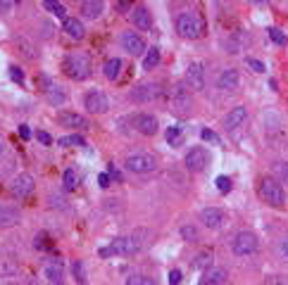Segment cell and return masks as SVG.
Returning a JSON list of instances; mask_svg holds the SVG:
<instances>
[{"mask_svg": "<svg viewBox=\"0 0 288 285\" xmlns=\"http://www.w3.org/2000/svg\"><path fill=\"white\" fill-rule=\"evenodd\" d=\"M141 247H143L141 238L121 236V238H115L108 247H100V257H112V254L115 257H129V254H136Z\"/></svg>", "mask_w": 288, "mask_h": 285, "instance_id": "cell-1", "label": "cell"}, {"mask_svg": "<svg viewBox=\"0 0 288 285\" xmlns=\"http://www.w3.org/2000/svg\"><path fill=\"white\" fill-rule=\"evenodd\" d=\"M62 69L72 81H84L91 76V59L84 52H69L62 62Z\"/></svg>", "mask_w": 288, "mask_h": 285, "instance_id": "cell-2", "label": "cell"}, {"mask_svg": "<svg viewBox=\"0 0 288 285\" xmlns=\"http://www.w3.org/2000/svg\"><path fill=\"white\" fill-rule=\"evenodd\" d=\"M176 31H179L181 38H198L203 34V22L193 12H181L176 17Z\"/></svg>", "mask_w": 288, "mask_h": 285, "instance_id": "cell-3", "label": "cell"}, {"mask_svg": "<svg viewBox=\"0 0 288 285\" xmlns=\"http://www.w3.org/2000/svg\"><path fill=\"white\" fill-rule=\"evenodd\" d=\"M124 166L131 171V174H150V171H155V157L148 152H133L126 157V162H124Z\"/></svg>", "mask_w": 288, "mask_h": 285, "instance_id": "cell-4", "label": "cell"}, {"mask_svg": "<svg viewBox=\"0 0 288 285\" xmlns=\"http://www.w3.org/2000/svg\"><path fill=\"white\" fill-rule=\"evenodd\" d=\"M260 195H262V200L267 204H272V207H281L284 202H286V192L284 188L276 183L274 178H264L262 183H260Z\"/></svg>", "mask_w": 288, "mask_h": 285, "instance_id": "cell-5", "label": "cell"}, {"mask_svg": "<svg viewBox=\"0 0 288 285\" xmlns=\"http://www.w3.org/2000/svg\"><path fill=\"white\" fill-rule=\"evenodd\" d=\"M260 247V242H257V238L255 233H248V231H243L238 236L233 238V242H231V249H233V254H238V257H248V254H255Z\"/></svg>", "mask_w": 288, "mask_h": 285, "instance_id": "cell-6", "label": "cell"}, {"mask_svg": "<svg viewBox=\"0 0 288 285\" xmlns=\"http://www.w3.org/2000/svg\"><path fill=\"white\" fill-rule=\"evenodd\" d=\"M169 102H172V109L176 112V114H188L191 112V93H188V88L183 86V83H176L174 88H172V97H169Z\"/></svg>", "mask_w": 288, "mask_h": 285, "instance_id": "cell-7", "label": "cell"}, {"mask_svg": "<svg viewBox=\"0 0 288 285\" xmlns=\"http://www.w3.org/2000/svg\"><path fill=\"white\" fill-rule=\"evenodd\" d=\"M84 105L91 114H105L110 109V97L103 91H88L84 97Z\"/></svg>", "mask_w": 288, "mask_h": 285, "instance_id": "cell-8", "label": "cell"}, {"mask_svg": "<svg viewBox=\"0 0 288 285\" xmlns=\"http://www.w3.org/2000/svg\"><path fill=\"white\" fill-rule=\"evenodd\" d=\"M157 95H160V86L157 83H141V86H136L129 93V97L133 102H150V100H155Z\"/></svg>", "mask_w": 288, "mask_h": 285, "instance_id": "cell-9", "label": "cell"}, {"mask_svg": "<svg viewBox=\"0 0 288 285\" xmlns=\"http://www.w3.org/2000/svg\"><path fill=\"white\" fill-rule=\"evenodd\" d=\"M121 48L129 52V55H143L145 52V41L141 34H133V31H126V34L121 36Z\"/></svg>", "mask_w": 288, "mask_h": 285, "instance_id": "cell-10", "label": "cell"}, {"mask_svg": "<svg viewBox=\"0 0 288 285\" xmlns=\"http://www.w3.org/2000/svg\"><path fill=\"white\" fill-rule=\"evenodd\" d=\"M186 83L191 86L193 91H203L205 88V67L200 62H191L186 69Z\"/></svg>", "mask_w": 288, "mask_h": 285, "instance_id": "cell-11", "label": "cell"}, {"mask_svg": "<svg viewBox=\"0 0 288 285\" xmlns=\"http://www.w3.org/2000/svg\"><path fill=\"white\" fill-rule=\"evenodd\" d=\"M210 162V154L205 147H191L188 154H186V166L191 169V171H203L205 166Z\"/></svg>", "mask_w": 288, "mask_h": 285, "instance_id": "cell-12", "label": "cell"}, {"mask_svg": "<svg viewBox=\"0 0 288 285\" xmlns=\"http://www.w3.org/2000/svg\"><path fill=\"white\" fill-rule=\"evenodd\" d=\"M133 129L138 131V133H143V136H155L157 133V119L153 117V114L141 112V114L133 117Z\"/></svg>", "mask_w": 288, "mask_h": 285, "instance_id": "cell-13", "label": "cell"}, {"mask_svg": "<svg viewBox=\"0 0 288 285\" xmlns=\"http://www.w3.org/2000/svg\"><path fill=\"white\" fill-rule=\"evenodd\" d=\"M34 190V178L29 176V174H19V176L12 178V186H10V192H12L14 197H26L29 192Z\"/></svg>", "mask_w": 288, "mask_h": 285, "instance_id": "cell-14", "label": "cell"}, {"mask_svg": "<svg viewBox=\"0 0 288 285\" xmlns=\"http://www.w3.org/2000/svg\"><path fill=\"white\" fill-rule=\"evenodd\" d=\"M58 121H60L62 126H67V129H79L84 131L88 129V119L81 117V114H76V112H58Z\"/></svg>", "mask_w": 288, "mask_h": 285, "instance_id": "cell-15", "label": "cell"}, {"mask_svg": "<svg viewBox=\"0 0 288 285\" xmlns=\"http://www.w3.org/2000/svg\"><path fill=\"white\" fill-rule=\"evenodd\" d=\"M43 273H46V278H48L50 285H62V281H64V269H62L60 259L48 261V264H46V269H43Z\"/></svg>", "mask_w": 288, "mask_h": 285, "instance_id": "cell-16", "label": "cell"}, {"mask_svg": "<svg viewBox=\"0 0 288 285\" xmlns=\"http://www.w3.org/2000/svg\"><path fill=\"white\" fill-rule=\"evenodd\" d=\"M245 119H248V109L243 105H238L224 117V126H227L229 131H233V129H238L240 124H245Z\"/></svg>", "mask_w": 288, "mask_h": 285, "instance_id": "cell-17", "label": "cell"}, {"mask_svg": "<svg viewBox=\"0 0 288 285\" xmlns=\"http://www.w3.org/2000/svg\"><path fill=\"white\" fill-rule=\"evenodd\" d=\"M229 281V273L227 269H219V266H210L207 271H205L203 281L200 283L203 285H224Z\"/></svg>", "mask_w": 288, "mask_h": 285, "instance_id": "cell-18", "label": "cell"}, {"mask_svg": "<svg viewBox=\"0 0 288 285\" xmlns=\"http://www.w3.org/2000/svg\"><path fill=\"white\" fill-rule=\"evenodd\" d=\"M200 219H203V224L207 228H219V226L224 224V212L217 209V207H207V209L200 212Z\"/></svg>", "mask_w": 288, "mask_h": 285, "instance_id": "cell-19", "label": "cell"}, {"mask_svg": "<svg viewBox=\"0 0 288 285\" xmlns=\"http://www.w3.org/2000/svg\"><path fill=\"white\" fill-rule=\"evenodd\" d=\"M238 71L236 69H224L219 74V79H217V86L222 88V91H236L238 88Z\"/></svg>", "mask_w": 288, "mask_h": 285, "instance_id": "cell-20", "label": "cell"}, {"mask_svg": "<svg viewBox=\"0 0 288 285\" xmlns=\"http://www.w3.org/2000/svg\"><path fill=\"white\" fill-rule=\"evenodd\" d=\"M14 224H19V209L10 204H0V228H10Z\"/></svg>", "mask_w": 288, "mask_h": 285, "instance_id": "cell-21", "label": "cell"}, {"mask_svg": "<svg viewBox=\"0 0 288 285\" xmlns=\"http://www.w3.org/2000/svg\"><path fill=\"white\" fill-rule=\"evenodd\" d=\"M133 26L141 29V31H150L153 29V17H150V12L145 7H136L133 10Z\"/></svg>", "mask_w": 288, "mask_h": 285, "instance_id": "cell-22", "label": "cell"}, {"mask_svg": "<svg viewBox=\"0 0 288 285\" xmlns=\"http://www.w3.org/2000/svg\"><path fill=\"white\" fill-rule=\"evenodd\" d=\"M64 31H67V36L74 38V41H81L86 36L84 24L79 22V19H74V17H64Z\"/></svg>", "mask_w": 288, "mask_h": 285, "instance_id": "cell-23", "label": "cell"}, {"mask_svg": "<svg viewBox=\"0 0 288 285\" xmlns=\"http://www.w3.org/2000/svg\"><path fill=\"white\" fill-rule=\"evenodd\" d=\"M103 0H84V5H81V14H84L86 19H98L100 14H103Z\"/></svg>", "mask_w": 288, "mask_h": 285, "instance_id": "cell-24", "label": "cell"}, {"mask_svg": "<svg viewBox=\"0 0 288 285\" xmlns=\"http://www.w3.org/2000/svg\"><path fill=\"white\" fill-rule=\"evenodd\" d=\"M43 93H46V97H48L50 105H64V102H67V93L62 91L60 86H55V83L50 86L48 91H43Z\"/></svg>", "mask_w": 288, "mask_h": 285, "instance_id": "cell-25", "label": "cell"}, {"mask_svg": "<svg viewBox=\"0 0 288 285\" xmlns=\"http://www.w3.org/2000/svg\"><path fill=\"white\" fill-rule=\"evenodd\" d=\"M121 67H124V62L119 57H112L105 62V76H108L110 81H117L121 74Z\"/></svg>", "mask_w": 288, "mask_h": 285, "instance_id": "cell-26", "label": "cell"}, {"mask_svg": "<svg viewBox=\"0 0 288 285\" xmlns=\"http://www.w3.org/2000/svg\"><path fill=\"white\" fill-rule=\"evenodd\" d=\"M62 186H64L67 192L76 190V186H79V176H76V171H74V169H67V171H64V176H62Z\"/></svg>", "mask_w": 288, "mask_h": 285, "instance_id": "cell-27", "label": "cell"}, {"mask_svg": "<svg viewBox=\"0 0 288 285\" xmlns=\"http://www.w3.org/2000/svg\"><path fill=\"white\" fill-rule=\"evenodd\" d=\"M193 266L200 269V271H207L212 266V252H200L195 259H193Z\"/></svg>", "mask_w": 288, "mask_h": 285, "instance_id": "cell-28", "label": "cell"}, {"mask_svg": "<svg viewBox=\"0 0 288 285\" xmlns=\"http://www.w3.org/2000/svg\"><path fill=\"white\" fill-rule=\"evenodd\" d=\"M157 64H160V48H150V50L145 52L143 67L145 69H155Z\"/></svg>", "mask_w": 288, "mask_h": 285, "instance_id": "cell-29", "label": "cell"}, {"mask_svg": "<svg viewBox=\"0 0 288 285\" xmlns=\"http://www.w3.org/2000/svg\"><path fill=\"white\" fill-rule=\"evenodd\" d=\"M167 142L172 147H179L181 142H183V133H181L179 126H169L167 129Z\"/></svg>", "mask_w": 288, "mask_h": 285, "instance_id": "cell-30", "label": "cell"}, {"mask_svg": "<svg viewBox=\"0 0 288 285\" xmlns=\"http://www.w3.org/2000/svg\"><path fill=\"white\" fill-rule=\"evenodd\" d=\"M126 285H157L155 278H148V276H141V273H133L126 278Z\"/></svg>", "mask_w": 288, "mask_h": 285, "instance_id": "cell-31", "label": "cell"}, {"mask_svg": "<svg viewBox=\"0 0 288 285\" xmlns=\"http://www.w3.org/2000/svg\"><path fill=\"white\" fill-rule=\"evenodd\" d=\"M43 7L48 12H53L55 17H62V19H64V7H62L58 0H43Z\"/></svg>", "mask_w": 288, "mask_h": 285, "instance_id": "cell-32", "label": "cell"}, {"mask_svg": "<svg viewBox=\"0 0 288 285\" xmlns=\"http://www.w3.org/2000/svg\"><path fill=\"white\" fill-rule=\"evenodd\" d=\"M267 34H269V38H272V41H274L276 46H286V34H284V31H279V29H276V26H269V29H267Z\"/></svg>", "mask_w": 288, "mask_h": 285, "instance_id": "cell-33", "label": "cell"}, {"mask_svg": "<svg viewBox=\"0 0 288 285\" xmlns=\"http://www.w3.org/2000/svg\"><path fill=\"white\" fill-rule=\"evenodd\" d=\"M181 236H183V240H188V242H195L198 240V228L195 226H181Z\"/></svg>", "mask_w": 288, "mask_h": 285, "instance_id": "cell-34", "label": "cell"}, {"mask_svg": "<svg viewBox=\"0 0 288 285\" xmlns=\"http://www.w3.org/2000/svg\"><path fill=\"white\" fill-rule=\"evenodd\" d=\"M217 188H219V192H229V190L233 188V183H231V178L229 176H217Z\"/></svg>", "mask_w": 288, "mask_h": 285, "instance_id": "cell-35", "label": "cell"}, {"mask_svg": "<svg viewBox=\"0 0 288 285\" xmlns=\"http://www.w3.org/2000/svg\"><path fill=\"white\" fill-rule=\"evenodd\" d=\"M60 145H64V147H69V145H86V141L81 138V136H67V138H60Z\"/></svg>", "mask_w": 288, "mask_h": 285, "instance_id": "cell-36", "label": "cell"}, {"mask_svg": "<svg viewBox=\"0 0 288 285\" xmlns=\"http://www.w3.org/2000/svg\"><path fill=\"white\" fill-rule=\"evenodd\" d=\"M72 271H74V276H76V281L81 285H86V276H84V264L81 261H74L72 264Z\"/></svg>", "mask_w": 288, "mask_h": 285, "instance_id": "cell-37", "label": "cell"}, {"mask_svg": "<svg viewBox=\"0 0 288 285\" xmlns=\"http://www.w3.org/2000/svg\"><path fill=\"white\" fill-rule=\"evenodd\" d=\"M264 121H272V124H264V129H269V131H279V114L269 112V114H264Z\"/></svg>", "mask_w": 288, "mask_h": 285, "instance_id": "cell-38", "label": "cell"}, {"mask_svg": "<svg viewBox=\"0 0 288 285\" xmlns=\"http://www.w3.org/2000/svg\"><path fill=\"white\" fill-rule=\"evenodd\" d=\"M200 138H203V141H207V142H215V145H219V136H217L212 129H203V131H200Z\"/></svg>", "mask_w": 288, "mask_h": 285, "instance_id": "cell-39", "label": "cell"}, {"mask_svg": "<svg viewBox=\"0 0 288 285\" xmlns=\"http://www.w3.org/2000/svg\"><path fill=\"white\" fill-rule=\"evenodd\" d=\"M248 67H250L252 71H257V74H264V71H267V67H264L260 59H252V57H248Z\"/></svg>", "mask_w": 288, "mask_h": 285, "instance_id": "cell-40", "label": "cell"}, {"mask_svg": "<svg viewBox=\"0 0 288 285\" xmlns=\"http://www.w3.org/2000/svg\"><path fill=\"white\" fill-rule=\"evenodd\" d=\"M10 79H12L14 83H22L24 81V71L19 69V67H10Z\"/></svg>", "mask_w": 288, "mask_h": 285, "instance_id": "cell-41", "label": "cell"}, {"mask_svg": "<svg viewBox=\"0 0 288 285\" xmlns=\"http://www.w3.org/2000/svg\"><path fill=\"white\" fill-rule=\"evenodd\" d=\"M38 249H48L50 247V240H48V236L46 233H41V236H36V242H34Z\"/></svg>", "mask_w": 288, "mask_h": 285, "instance_id": "cell-42", "label": "cell"}, {"mask_svg": "<svg viewBox=\"0 0 288 285\" xmlns=\"http://www.w3.org/2000/svg\"><path fill=\"white\" fill-rule=\"evenodd\" d=\"M108 176H110V181H117V183H121V181H124V178H121V174H119V169H117L115 164H110Z\"/></svg>", "mask_w": 288, "mask_h": 285, "instance_id": "cell-43", "label": "cell"}, {"mask_svg": "<svg viewBox=\"0 0 288 285\" xmlns=\"http://www.w3.org/2000/svg\"><path fill=\"white\" fill-rule=\"evenodd\" d=\"M181 283V271L179 269H172L169 271V285H179Z\"/></svg>", "mask_w": 288, "mask_h": 285, "instance_id": "cell-44", "label": "cell"}, {"mask_svg": "<svg viewBox=\"0 0 288 285\" xmlns=\"http://www.w3.org/2000/svg\"><path fill=\"white\" fill-rule=\"evenodd\" d=\"M274 171L279 174V176L288 178V164H284V162H279V164H274Z\"/></svg>", "mask_w": 288, "mask_h": 285, "instance_id": "cell-45", "label": "cell"}, {"mask_svg": "<svg viewBox=\"0 0 288 285\" xmlns=\"http://www.w3.org/2000/svg\"><path fill=\"white\" fill-rule=\"evenodd\" d=\"M36 138L43 142V145H53V138H50V133H46V131H38Z\"/></svg>", "mask_w": 288, "mask_h": 285, "instance_id": "cell-46", "label": "cell"}, {"mask_svg": "<svg viewBox=\"0 0 288 285\" xmlns=\"http://www.w3.org/2000/svg\"><path fill=\"white\" fill-rule=\"evenodd\" d=\"M98 186H100V188H108V186H110V176H108V174H100V176H98Z\"/></svg>", "mask_w": 288, "mask_h": 285, "instance_id": "cell-47", "label": "cell"}, {"mask_svg": "<svg viewBox=\"0 0 288 285\" xmlns=\"http://www.w3.org/2000/svg\"><path fill=\"white\" fill-rule=\"evenodd\" d=\"M264 285H286V283H284L279 276H272V278H267V281H264Z\"/></svg>", "mask_w": 288, "mask_h": 285, "instance_id": "cell-48", "label": "cell"}, {"mask_svg": "<svg viewBox=\"0 0 288 285\" xmlns=\"http://www.w3.org/2000/svg\"><path fill=\"white\" fill-rule=\"evenodd\" d=\"M19 136H22L24 141H29V138H31V131H29V126H24V124H22V126H19Z\"/></svg>", "mask_w": 288, "mask_h": 285, "instance_id": "cell-49", "label": "cell"}, {"mask_svg": "<svg viewBox=\"0 0 288 285\" xmlns=\"http://www.w3.org/2000/svg\"><path fill=\"white\" fill-rule=\"evenodd\" d=\"M131 5H133V0H117V7L119 10H129Z\"/></svg>", "mask_w": 288, "mask_h": 285, "instance_id": "cell-50", "label": "cell"}, {"mask_svg": "<svg viewBox=\"0 0 288 285\" xmlns=\"http://www.w3.org/2000/svg\"><path fill=\"white\" fill-rule=\"evenodd\" d=\"M12 5V0H0V12H7Z\"/></svg>", "mask_w": 288, "mask_h": 285, "instance_id": "cell-51", "label": "cell"}, {"mask_svg": "<svg viewBox=\"0 0 288 285\" xmlns=\"http://www.w3.org/2000/svg\"><path fill=\"white\" fill-rule=\"evenodd\" d=\"M281 252H284V257H288V238L281 242Z\"/></svg>", "mask_w": 288, "mask_h": 285, "instance_id": "cell-52", "label": "cell"}, {"mask_svg": "<svg viewBox=\"0 0 288 285\" xmlns=\"http://www.w3.org/2000/svg\"><path fill=\"white\" fill-rule=\"evenodd\" d=\"M252 2H257V5H264V2H269V0H252Z\"/></svg>", "mask_w": 288, "mask_h": 285, "instance_id": "cell-53", "label": "cell"}, {"mask_svg": "<svg viewBox=\"0 0 288 285\" xmlns=\"http://www.w3.org/2000/svg\"><path fill=\"white\" fill-rule=\"evenodd\" d=\"M14 2H22V0H14Z\"/></svg>", "mask_w": 288, "mask_h": 285, "instance_id": "cell-54", "label": "cell"}]
</instances>
